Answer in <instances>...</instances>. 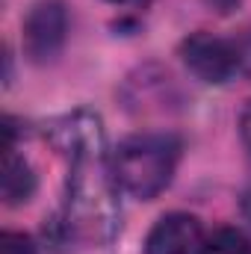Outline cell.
<instances>
[{
    "label": "cell",
    "instance_id": "1",
    "mask_svg": "<svg viewBox=\"0 0 251 254\" xmlns=\"http://www.w3.org/2000/svg\"><path fill=\"white\" fill-rule=\"evenodd\" d=\"M119 184L104 160L74 163L63 210V231L74 240H110L119 222Z\"/></svg>",
    "mask_w": 251,
    "mask_h": 254
},
{
    "label": "cell",
    "instance_id": "2",
    "mask_svg": "<svg viewBox=\"0 0 251 254\" xmlns=\"http://www.w3.org/2000/svg\"><path fill=\"white\" fill-rule=\"evenodd\" d=\"M178 160L181 142L172 133H139L116 148L110 169L122 192L139 201H151L172 184Z\"/></svg>",
    "mask_w": 251,
    "mask_h": 254
},
{
    "label": "cell",
    "instance_id": "3",
    "mask_svg": "<svg viewBox=\"0 0 251 254\" xmlns=\"http://www.w3.org/2000/svg\"><path fill=\"white\" fill-rule=\"evenodd\" d=\"M45 139L51 148L74 163H92V160H107V130L101 116L89 110H74L60 119L48 122Z\"/></svg>",
    "mask_w": 251,
    "mask_h": 254
},
{
    "label": "cell",
    "instance_id": "4",
    "mask_svg": "<svg viewBox=\"0 0 251 254\" xmlns=\"http://www.w3.org/2000/svg\"><path fill=\"white\" fill-rule=\"evenodd\" d=\"M68 39V9L63 0H39L24 18V54L33 63L60 57Z\"/></svg>",
    "mask_w": 251,
    "mask_h": 254
},
{
    "label": "cell",
    "instance_id": "5",
    "mask_svg": "<svg viewBox=\"0 0 251 254\" xmlns=\"http://www.w3.org/2000/svg\"><path fill=\"white\" fill-rule=\"evenodd\" d=\"M181 60L201 83H228L237 71V42L213 33H192L181 42Z\"/></svg>",
    "mask_w": 251,
    "mask_h": 254
},
{
    "label": "cell",
    "instance_id": "6",
    "mask_svg": "<svg viewBox=\"0 0 251 254\" xmlns=\"http://www.w3.org/2000/svg\"><path fill=\"white\" fill-rule=\"evenodd\" d=\"M204 243V228L192 213H166L148 231L145 254H195Z\"/></svg>",
    "mask_w": 251,
    "mask_h": 254
},
{
    "label": "cell",
    "instance_id": "7",
    "mask_svg": "<svg viewBox=\"0 0 251 254\" xmlns=\"http://www.w3.org/2000/svg\"><path fill=\"white\" fill-rule=\"evenodd\" d=\"M0 192L9 207L27 204L36 192V175L24 157L15 151H3V175H0Z\"/></svg>",
    "mask_w": 251,
    "mask_h": 254
},
{
    "label": "cell",
    "instance_id": "8",
    "mask_svg": "<svg viewBox=\"0 0 251 254\" xmlns=\"http://www.w3.org/2000/svg\"><path fill=\"white\" fill-rule=\"evenodd\" d=\"M195 254H251V240L237 228H219L204 237Z\"/></svg>",
    "mask_w": 251,
    "mask_h": 254
},
{
    "label": "cell",
    "instance_id": "9",
    "mask_svg": "<svg viewBox=\"0 0 251 254\" xmlns=\"http://www.w3.org/2000/svg\"><path fill=\"white\" fill-rule=\"evenodd\" d=\"M0 254H36V246L27 234L3 231L0 234Z\"/></svg>",
    "mask_w": 251,
    "mask_h": 254
},
{
    "label": "cell",
    "instance_id": "10",
    "mask_svg": "<svg viewBox=\"0 0 251 254\" xmlns=\"http://www.w3.org/2000/svg\"><path fill=\"white\" fill-rule=\"evenodd\" d=\"M237 60H240V71L251 77V30H246L237 39Z\"/></svg>",
    "mask_w": 251,
    "mask_h": 254
},
{
    "label": "cell",
    "instance_id": "11",
    "mask_svg": "<svg viewBox=\"0 0 251 254\" xmlns=\"http://www.w3.org/2000/svg\"><path fill=\"white\" fill-rule=\"evenodd\" d=\"M240 133H243V142H246V148H249V154H251V104L240 116Z\"/></svg>",
    "mask_w": 251,
    "mask_h": 254
},
{
    "label": "cell",
    "instance_id": "12",
    "mask_svg": "<svg viewBox=\"0 0 251 254\" xmlns=\"http://www.w3.org/2000/svg\"><path fill=\"white\" fill-rule=\"evenodd\" d=\"M110 3H130V0H110Z\"/></svg>",
    "mask_w": 251,
    "mask_h": 254
}]
</instances>
